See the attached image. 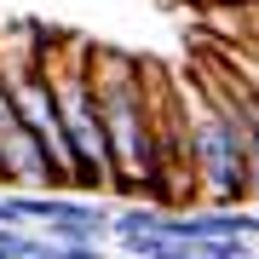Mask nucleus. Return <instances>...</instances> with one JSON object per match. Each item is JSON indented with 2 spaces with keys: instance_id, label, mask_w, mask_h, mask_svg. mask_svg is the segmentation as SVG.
Masks as SVG:
<instances>
[{
  "instance_id": "obj_1",
  "label": "nucleus",
  "mask_w": 259,
  "mask_h": 259,
  "mask_svg": "<svg viewBox=\"0 0 259 259\" xmlns=\"http://www.w3.org/2000/svg\"><path fill=\"white\" fill-rule=\"evenodd\" d=\"M93 93L110 150V190L144 196L156 190V98H150V64L115 47H93Z\"/></svg>"
},
{
  "instance_id": "obj_6",
  "label": "nucleus",
  "mask_w": 259,
  "mask_h": 259,
  "mask_svg": "<svg viewBox=\"0 0 259 259\" xmlns=\"http://www.w3.org/2000/svg\"><path fill=\"white\" fill-rule=\"evenodd\" d=\"M253 23H259V6H253Z\"/></svg>"
},
{
  "instance_id": "obj_5",
  "label": "nucleus",
  "mask_w": 259,
  "mask_h": 259,
  "mask_svg": "<svg viewBox=\"0 0 259 259\" xmlns=\"http://www.w3.org/2000/svg\"><path fill=\"white\" fill-rule=\"evenodd\" d=\"M23 259H52V242H47V236H40V242H35V248H29Z\"/></svg>"
},
{
  "instance_id": "obj_4",
  "label": "nucleus",
  "mask_w": 259,
  "mask_h": 259,
  "mask_svg": "<svg viewBox=\"0 0 259 259\" xmlns=\"http://www.w3.org/2000/svg\"><path fill=\"white\" fill-rule=\"evenodd\" d=\"M236 104H242V121H248V127H253V139H259V93H253V87H242Z\"/></svg>"
},
{
  "instance_id": "obj_2",
  "label": "nucleus",
  "mask_w": 259,
  "mask_h": 259,
  "mask_svg": "<svg viewBox=\"0 0 259 259\" xmlns=\"http://www.w3.org/2000/svg\"><path fill=\"white\" fill-rule=\"evenodd\" d=\"M40 75L52 87L58 127H64L69 190H110V150H104V121L93 93V40L40 29Z\"/></svg>"
},
{
  "instance_id": "obj_3",
  "label": "nucleus",
  "mask_w": 259,
  "mask_h": 259,
  "mask_svg": "<svg viewBox=\"0 0 259 259\" xmlns=\"http://www.w3.org/2000/svg\"><path fill=\"white\" fill-rule=\"evenodd\" d=\"M52 259H110L104 242H52Z\"/></svg>"
}]
</instances>
